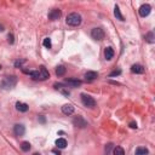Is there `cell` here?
<instances>
[{"label": "cell", "instance_id": "1", "mask_svg": "<svg viewBox=\"0 0 155 155\" xmlns=\"http://www.w3.org/2000/svg\"><path fill=\"white\" fill-rule=\"evenodd\" d=\"M16 84H17V78L15 75H11V76H5L0 86H1L3 90H10V88H14Z\"/></svg>", "mask_w": 155, "mask_h": 155}, {"label": "cell", "instance_id": "2", "mask_svg": "<svg viewBox=\"0 0 155 155\" xmlns=\"http://www.w3.org/2000/svg\"><path fill=\"white\" fill-rule=\"evenodd\" d=\"M81 21H83V17L79 14H76V12H72V14H69L66 18L67 24L72 25V27H78V25H80Z\"/></svg>", "mask_w": 155, "mask_h": 155}, {"label": "cell", "instance_id": "3", "mask_svg": "<svg viewBox=\"0 0 155 155\" xmlns=\"http://www.w3.org/2000/svg\"><path fill=\"white\" fill-rule=\"evenodd\" d=\"M81 102L87 108H95L96 107V101L93 97H91L90 95H86V93H81Z\"/></svg>", "mask_w": 155, "mask_h": 155}, {"label": "cell", "instance_id": "4", "mask_svg": "<svg viewBox=\"0 0 155 155\" xmlns=\"http://www.w3.org/2000/svg\"><path fill=\"white\" fill-rule=\"evenodd\" d=\"M91 36H92V39H95V40L101 41L104 39V32H103L102 28H93L91 30Z\"/></svg>", "mask_w": 155, "mask_h": 155}, {"label": "cell", "instance_id": "5", "mask_svg": "<svg viewBox=\"0 0 155 155\" xmlns=\"http://www.w3.org/2000/svg\"><path fill=\"white\" fill-rule=\"evenodd\" d=\"M150 11H151V7H150L149 4H143V5L139 7V10H138L141 17H147V16H149Z\"/></svg>", "mask_w": 155, "mask_h": 155}, {"label": "cell", "instance_id": "6", "mask_svg": "<svg viewBox=\"0 0 155 155\" xmlns=\"http://www.w3.org/2000/svg\"><path fill=\"white\" fill-rule=\"evenodd\" d=\"M73 124H74V126L79 127V128H85L87 126V121L83 118V116H76V118H74Z\"/></svg>", "mask_w": 155, "mask_h": 155}, {"label": "cell", "instance_id": "7", "mask_svg": "<svg viewBox=\"0 0 155 155\" xmlns=\"http://www.w3.org/2000/svg\"><path fill=\"white\" fill-rule=\"evenodd\" d=\"M61 15H62V11L59 9H52L49 12V20L50 21H56V20H58L61 17Z\"/></svg>", "mask_w": 155, "mask_h": 155}, {"label": "cell", "instance_id": "8", "mask_svg": "<svg viewBox=\"0 0 155 155\" xmlns=\"http://www.w3.org/2000/svg\"><path fill=\"white\" fill-rule=\"evenodd\" d=\"M14 133H15L16 136H18V137L23 136V135L25 133V127H24L22 124H16V125L14 126Z\"/></svg>", "mask_w": 155, "mask_h": 155}, {"label": "cell", "instance_id": "9", "mask_svg": "<svg viewBox=\"0 0 155 155\" xmlns=\"http://www.w3.org/2000/svg\"><path fill=\"white\" fill-rule=\"evenodd\" d=\"M97 78H98V73H97V72H92V70H90V72L85 73V80H86L87 83H91V81L96 80Z\"/></svg>", "mask_w": 155, "mask_h": 155}, {"label": "cell", "instance_id": "10", "mask_svg": "<svg viewBox=\"0 0 155 155\" xmlns=\"http://www.w3.org/2000/svg\"><path fill=\"white\" fill-rule=\"evenodd\" d=\"M64 84L70 86V87H78V86H80L83 84V81L79 80V79H66L64 80Z\"/></svg>", "mask_w": 155, "mask_h": 155}, {"label": "cell", "instance_id": "11", "mask_svg": "<svg viewBox=\"0 0 155 155\" xmlns=\"http://www.w3.org/2000/svg\"><path fill=\"white\" fill-rule=\"evenodd\" d=\"M62 113L64 115H72L74 113V107L72 104H64L62 107Z\"/></svg>", "mask_w": 155, "mask_h": 155}, {"label": "cell", "instance_id": "12", "mask_svg": "<svg viewBox=\"0 0 155 155\" xmlns=\"http://www.w3.org/2000/svg\"><path fill=\"white\" fill-rule=\"evenodd\" d=\"M131 72L133 74H143L144 68H143V66H141V64H133V66L131 67Z\"/></svg>", "mask_w": 155, "mask_h": 155}, {"label": "cell", "instance_id": "13", "mask_svg": "<svg viewBox=\"0 0 155 155\" xmlns=\"http://www.w3.org/2000/svg\"><path fill=\"white\" fill-rule=\"evenodd\" d=\"M16 109H17L18 112H21V113H25V112H28L29 107H28V104H25V103L17 102V103H16Z\"/></svg>", "mask_w": 155, "mask_h": 155}, {"label": "cell", "instance_id": "14", "mask_svg": "<svg viewBox=\"0 0 155 155\" xmlns=\"http://www.w3.org/2000/svg\"><path fill=\"white\" fill-rule=\"evenodd\" d=\"M54 87L56 88V90H58V91H61L63 95H66V96H69V91L68 90H66L64 88V85L63 84H59V83H55L54 84Z\"/></svg>", "mask_w": 155, "mask_h": 155}, {"label": "cell", "instance_id": "15", "mask_svg": "<svg viewBox=\"0 0 155 155\" xmlns=\"http://www.w3.org/2000/svg\"><path fill=\"white\" fill-rule=\"evenodd\" d=\"M104 57H106L107 61H110L114 57V50H113V47H110V46L106 47V50H104Z\"/></svg>", "mask_w": 155, "mask_h": 155}, {"label": "cell", "instance_id": "16", "mask_svg": "<svg viewBox=\"0 0 155 155\" xmlns=\"http://www.w3.org/2000/svg\"><path fill=\"white\" fill-rule=\"evenodd\" d=\"M39 72H40V75H41V81L46 80V79H49V78H50V73H49V70L44 66H41L40 68H39Z\"/></svg>", "mask_w": 155, "mask_h": 155}, {"label": "cell", "instance_id": "17", "mask_svg": "<svg viewBox=\"0 0 155 155\" xmlns=\"http://www.w3.org/2000/svg\"><path fill=\"white\" fill-rule=\"evenodd\" d=\"M56 147L59 148V149H64L67 147V141L64 139V138H58L56 141Z\"/></svg>", "mask_w": 155, "mask_h": 155}, {"label": "cell", "instance_id": "18", "mask_svg": "<svg viewBox=\"0 0 155 155\" xmlns=\"http://www.w3.org/2000/svg\"><path fill=\"white\" fill-rule=\"evenodd\" d=\"M148 154H149V150L146 147H138L136 149V155H148Z\"/></svg>", "mask_w": 155, "mask_h": 155}, {"label": "cell", "instance_id": "19", "mask_svg": "<svg viewBox=\"0 0 155 155\" xmlns=\"http://www.w3.org/2000/svg\"><path fill=\"white\" fill-rule=\"evenodd\" d=\"M114 16H115L116 18H118V20H120V21H124V16L121 15L120 9H119L118 5H115V7H114Z\"/></svg>", "mask_w": 155, "mask_h": 155}, {"label": "cell", "instance_id": "20", "mask_svg": "<svg viewBox=\"0 0 155 155\" xmlns=\"http://www.w3.org/2000/svg\"><path fill=\"white\" fill-rule=\"evenodd\" d=\"M64 74H66V67H64V66H58L56 68V75L57 76H63Z\"/></svg>", "mask_w": 155, "mask_h": 155}, {"label": "cell", "instance_id": "21", "mask_svg": "<svg viewBox=\"0 0 155 155\" xmlns=\"http://www.w3.org/2000/svg\"><path fill=\"white\" fill-rule=\"evenodd\" d=\"M154 39H155V36H154L153 32H149V33L146 34V41H148L149 44H154V41H155Z\"/></svg>", "mask_w": 155, "mask_h": 155}, {"label": "cell", "instance_id": "22", "mask_svg": "<svg viewBox=\"0 0 155 155\" xmlns=\"http://www.w3.org/2000/svg\"><path fill=\"white\" fill-rule=\"evenodd\" d=\"M113 155H125V150L121 147H115L113 149Z\"/></svg>", "mask_w": 155, "mask_h": 155}, {"label": "cell", "instance_id": "23", "mask_svg": "<svg viewBox=\"0 0 155 155\" xmlns=\"http://www.w3.org/2000/svg\"><path fill=\"white\" fill-rule=\"evenodd\" d=\"M21 149H22L23 151H29V150H30V143H29V142H22Z\"/></svg>", "mask_w": 155, "mask_h": 155}, {"label": "cell", "instance_id": "24", "mask_svg": "<svg viewBox=\"0 0 155 155\" xmlns=\"http://www.w3.org/2000/svg\"><path fill=\"white\" fill-rule=\"evenodd\" d=\"M43 45H44L46 49H51V47H52V43H51V39H50V38H45L44 41H43Z\"/></svg>", "mask_w": 155, "mask_h": 155}, {"label": "cell", "instance_id": "25", "mask_svg": "<svg viewBox=\"0 0 155 155\" xmlns=\"http://www.w3.org/2000/svg\"><path fill=\"white\" fill-rule=\"evenodd\" d=\"M120 74H121V70H120V69H118V70H114V72H112V73L109 74V78L118 76V75H120Z\"/></svg>", "mask_w": 155, "mask_h": 155}, {"label": "cell", "instance_id": "26", "mask_svg": "<svg viewBox=\"0 0 155 155\" xmlns=\"http://www.w3.org/2000/svg\"><path fill=\"white\" fill-rule=\"evenodd\" d=\"M24 62H25V59H18V61H16V62H15V67H16V68H18V67L21 68V66H22Z\"/></svg>", "mask_w": 155, "mask_h": 155}, {"label": "cell", "instance_id": "27", "mask_svg": "<svg viewBox=\"0 0 155 155\" xmlns=\"http://www.w3.org/2000/svg\"><path fill=\"white\" fill-rule=\"evenodd\" d=\"M113 148V144L112 143H109V144H107V147H106V155H108L109 154V151H110V149Z\"/></svg>", "mask_w": 155, "mask_h": 155}, {"label": "cell", "instance_id": "28", "mask_svg": "<svg viewBox=\"0 0 155 155\" xmlns=\"http://www.w3.org/2000/svg\"><path fill=\"white\" fill-rule=\"evenodd\" d=\"M7 38H9V43H10V44H14V43H15L14 34H9V36H7Z\"/></svg>", "mask_w": 155, "mask_h": 155}, {"label": "cell", "instance_id": "29", "mask_svg": "<svg viewBox=\"0 0 155 155\" xmlns=\"http://www.w3.org/2000/svg\"><path fill=\"white\" fill-rule=\"evenodd\" d=\"M130 127H131V128H137V124H136L135 121H131V122H130Z\"/></svg>", "mask_w": 155, "mask_h": 155}, {"label": "cell", "instance_id": "30", "mask_svg": "<svg viewBox=\"0 0 155 155\" xmlns=\"http://www.w3.org/2000/svg\"><path fill=\"white\" fill-rule=\"evenodd\" d=\"M39 120H40V122H43V124H44V122L46 121V120H45V118H44L43 115H41V116H39Z\"/></svg>", "mask_w": 155, "mask_h": 155}, {"label": "cell", "instance_id": "31", "mask_svg": "<svg viewBox=\"0 0 155 155\" xmlns=\"http://www.w3.org/2000/svg\"><path fill=\"white\" fill-rule=\"evenodd\" d=\"M0 32H4V25L0 24Z\"/></svg>", "mask_w": 155, "mask_h": 155}, {"label": "cell", "instance_id": "32", "mask_svg": "<svg viewBox=\"0 0 155 155\" xmlns=\"http://www.w3.org/2000/svg\"><path fill=\"white\" fill-rule=\"evenodd\" d=\"M54 153H55L56 155H61V153H59V151H57V150H54Z\"/></svg>", "mask_w": 155, "mask_h": 155}, {"label": "cell", "instance_id": "33", "mask_svg": "<svg viewBox=\"0 0 155 155\" xmlns=\"http://www.w3.org/2000/svg\"><path fill=\"white\" fill-rule=\"evenodd\" d=\"M33 155H40V154H39V153H35V154H33Z\"/></svg>", "mask_w": 155, "mask_h": 155}, {"label": "cell", "instance_id": "34", "mask_svg": "<svg viewBox=\"0 0 155 155\" xmlns=\"http://www.w3.org/2000/svg\"><path fill=\"white\" fill-rule=\"evenodd\" d=\"M0 69H1V66H0Z\"/></svg>", "mask_w": 155, "mask_h": 155}]
</instances>
